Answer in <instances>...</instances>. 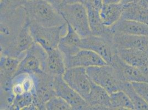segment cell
Wrapping results in <instances>:
<instances>
[{
  "label": "cell",
  "mask_w": 148,
  "mask_h": 110,
  "mask_svg": "<svg viewBox=\"0 0 148 110\" xmlns=\"http://www.w3.org/2000/svg\"><path fill=\"white\" fill-rule=\"evenodd\" d=\"M140 2H141L143 4L145 5H148V0H142L140 1Z\"/></svg>",
  "instance_id": "obj_34"
},
{
  "label": "cell",
  "mask_w": 148,
  "mask_h": 110,
  "mask_svg": "<svg viewBox=\"0 0 148 110\" xmlns=\"http://www.w3.org/2000/svg\"><path fill=\"white\" fill-rule=\"evenodd\" d=\"M35 74L36 86L33 93V104L36 110H45V104L56 95L54 90L55 76L45 72Z\"/></svg>",
  "instance_id": "obj_7"
},
{
  "label": "cell",
  "mask_w": 148,
  "mask_h": 110,
  "mask_svg": "<svg viewBox=\"0 0 148 110\" xmlns=\"http://www.w3.org/2000/svg\"><path fill=\"white\" fill-rule=\"evenodd\" d=\"M113 40L116 48L138 49L146 52L148 47V37L145 36L115 34Z\"/></svg>",
  "instance_id": "obj_14"
},
{
  "label": "cell",
  "mask_w": 148,
  "mask_h": 110,
  "mask_svg": "<svg viewBox=\"0 0 148 110\" xmlns=\"http://www.w3.org/2000/svg\"><path fill=\"white\" fill-rule=\"evenodd\" d=\"M116 53L124 61L136 67L145 66L148 60L147 52L140 50L116 48Z\"/></svg>",
  "instance_id": "obj_18"
},
{
  "label": "cell",
  "mask_w": 148,
  "mask_h": 110,
  "mask_svg": "<svg viewBox=\"0 0 148 110\" xmlns=\"http://www.w3.org/2000/svg\"><path fill=\"white\" fill-rule=\"evenodd\" d=\"M83 4L85 6L91 7L99 11H101L103 5V0H84Z\"/></svg>",
  "instance_id": "obj_28"
},
{
  "label": "cell",
  "mask_w": 148,
  "mask_h": 110,
  "mask_svg": "<svg viewBox=\"0 0 148 110\" xmlns=\"http://www.w3.org/2000/svg\"><path fill=\"white\" fill-rule=\"evenodd\" d=\"M139 68L141 69L142 72L145 76L147 80V82L148 83V66L145 65V66H143L142 67Z\"/></svg>",
  "instance_id": "obj_32"
},
{
  "label": "cell",
  "mask_w": 148,
  "mask_h": 110,
  "mask_svg": "<svg viewBox=\"0 0 148 110\" xmlns=\"http://www.w3.org/2000/svg\"><path fill=\"white\" fill-rule=\"evenodd\" d=\"M121 18L132 20L148 24V7L141 2H132L123 5Z\"/></svg>",
  "instance_id": "obj_19"
},
{
  "label": "cell",
  "mask_w": 148,
  "mask_h": 110,
  "mask_svg": "<svg viewBox=\"0 0 148 110\" xmlns=\"http://www.w3.org/2000/svg\"><path fill=\"white\" fill-rule=\"evenodd\" d=\"M86 100L91 110H111L110 94L92 81L90 92Z\"/></svg>",
  "instance_id": "obj_12"
},
{
  "label": "cell",
  "mask_w": 148,
  "mask_h": 110,
  "mask_svg": "<svg viewBox=\"0 0 148 110\" xmlns=\"http://www.w3.org/2000/svg\"><path fill=\"white\" fill-rule=\"evenodd\" d=\"M114 34H129L148 37V24L132 20L121 18L111 27Z\"/></svg>",
  "instance_id": "obj_13"
},
{
  "label": "cell",
  "mask_w": 148,
  "mask_h": 110,
  "mask_svg": "<svg viewBox=\"0 0 148 110\" xmlns=\"http://www.w3.org/2000/svg\"><path fill=\"white\" fill-rule=\"evenodd\" d=\"M85 7L92 35L103 36L113 34L111 28L106 26L103 24L100 17V11L95 10L91 7Z\"/></svg>",
  "instance_id": "obj_21"
},
{
  "label": "cell",
  "mask_w": 148,
  "mask_h": 110,
  "mask_svg": "<svg viewBox=\"0 0 148 110\" xmlns=\"http://www.w3.org/2000/svg\"><path fill=\"white\" fill-rule=\"evenodd\" d=\"M123 5L122 3L103 5L100 11L103 24L111 28L122 18Z\"/></svg>",
  "instance_id": "obj_20"
},
{
  "label": "cell",
  "mask_w": 148,
  "mask_h": 110,
  "mask_svg": "<svg viewBox=\"0 0 148 110\" xmlns=\"http://www.w3.org/2000/svg\"><path fill=\"white\" fill-rule=\"evenodd\" d=\"M54 90L56 95L66 100L73 110H91L86 100L68 85L62 76H55Z\"/></svg>",
  "instance_id": "obj_9"
},
{
  "label": "cell",
  "mask_w": 148,
  "mask_h": 110,
  "mask_svg": "<svg viewBox=\"0 0 148 110\" xmlns=\"http://www.w3.org/2000/svg\"><path fill=\"white\" fill-rule=\"evenodd\" d=\"M66 69L64 56L58 48L47 51L45 72L54 76H62Z\"/></svg>",
  "instance_id": "obj_17"
},
{
  "label": "cell",
  "mask_w": 148,
  "mask_h": 110,
  "mask_svg": "<svg viewBox=\"0 0 148 110\" xmlns=\"http://www.w3.org/2000/svg\"><path fill=\"white\" fill-rule=\"evenodd\" d=\"M67 32L61 37L58 47L64 56L74 55L81 49V37L70 25L67 23Z\"/></svg>",
  "instance_id": "obj_15"
},
{
  "label": "cell",
  "mask_w": 148,
  "mask_h": 110,
  "mask_svg": "<svg viewBox=\"0 0 148 110\" xmlns=\"http://www.w3.org/2000/svg\"><path fill=\"white\" fill-rule=\"evenodd\" d=\"M86 72L91 81L103 88L110 94L121 90L122 81L110 65L87 68Z\"/></svg>",
  "instance_id": "obj_6"
},
{
  "label": "cell",
  "mask_w": 148,
  "mask_h": 110,
  "mask_svg": "<svg viewBox=\"0 0 148 110\" xmlns=\"http://www.w3.org/2000/svg\"><path fill=\"white\" fill-rule=\"evenodd\" d=\"M47 58V52L45 50L34 42L25 52L14 75L23 73L39 74L44 72Z\"/></svg>",
  "instance_id": "obj_5"
},
{
  "label": "cell",
  "mask_w": 148,
  "mask_h": 110,
  "mask_svg": "<svg viewBox=\"0 0 148 110\" xmlns=\"http://www.w3.org/2000/svg\"><path fill=\"white\" fill-rule=\"evenodd\" d=\"M67 31L66 23L62 25L51 27L30 23V31L34 41L40 45L47 52L58 48L61 37L66 33Z\"/></svg>",
  "instance_id": "obj_3"
},
{
  "label": "cell",
  "mask_w": 148,
  "mask_h": 110,
  "mask_svg": "<svg viewBox=\"0 0 148 110\" xmlns=\"http://www.w3.org/2000/svg\"><path fill=\"white\" fill-rule=\"evenodd\" d=\"M23 6L31 23L45 27L66 23L60 11L45 0H27Z\"/></svg>",
  "instance_id": "obj_1"
},
{
  "label": "cell",
  "mask_w": 148,
  "mask_h": 110,
  "mask_svg": "<svg viewBox=\"0 0 148 110\" xmlns=\"http://www.w3.org/2000/svg\"><path fill=\"white\" fill-rule=\"evenodd\" d=\"M113 35V34L103 36L91 35L81 38L80 49L92 51L99 55L108 65H111L116 54Z\"/></svg>",
  "instance_id": "obj_4"
},
{
  "label": "cell",
  "mask_w": 148,
  "mask_h": 110,
  "mask_svg": "<svg viewBox=\"0 0 148 110\" xmlns=\"http://www.w3.org/2000/svg\"><path fill=\"white\" fill-rule=\"evenodd\" d=\"M111 65L114 69L118 78L122 81L147 82V80L139 68L134 67L124 61L117 54L114 55Z\"/></svg>",
  "instance_id": "obj_11"
},
{
  "label": "cell",
  "mask_w": 148,
  "mask_h": 110,
  "mask_svg": "<svg viewBox=\"0 0 148 110\" xmlns=\"http://www.w3.org/2000/svg\"><path fill=\"white\" fill-rule=\"evenodd\" d=\"M146 52H147V54L148 55V48H147V51H146Z\"/></svg>",
  "instance_id": "obj_36"
},
{
  "label": "cell",
  "mask_w": 148,
  "mask_h": 110,
  "mask_svg": "<svg viewBox=\"0 0 148 110\" xmlns=\"http://www.w3.org/2000/svg\"><path fill=\"white\" fill-rule=\"evenodd\" d=\"M133 2H134V0H122L121 3L123 5H127V4H128V3Z\"/></svg>",
  "instance_id": "obj_33"
},
{
  "label": "cell",
  "mask_w": 148,
  "mask_h": 110,
  "mask_svg": "<svg viewBox=\"0 0 148 110\" xmlns=\"http://www.w3.org/2000/svg\"><path fill=\"white\" fill-rule=\"evenodd\" d=\"M110 98L111 110H135L129 96L121 90L111 94Z\"/></svg>",
  "instance_id": "obj_23"
},
{
  "label": "cell",
  "mask_w": 148,
  "mask_h": 110,
  "mask_svg": "<svg viewBox=\"0 0 148 110\" xmlns=\"http://www.w3.org/2000/svg\"><path fill=\"white\" fill-rule=\"evenodd\" d=\"M33 102V95L32 93L16 95L13 100L12 110H36Z\"/></svg>",
  "instance_id": "obj_25"
},
{
  "label": "cell",
  "mask_w": 148,
  "mask_h": 110,
  "mask_svg": "<svg viewBox=\"0 0 148 110\" xmlns=\"http://www.w3.org/2000/svg\"><path fill=\"white\" fill-rule=\"evenodd\" d=\"M84 0H62V4H72L76 3H83Z\"/></svg>",
  "instance_id": "obj_30"
},
{
  "label": "cell",
  "mask_w": 148,
  "mask_h": 110,
  "mask_svg": "<svg viewBox=\"0 0 148 110\" xmlns=\"http://www.w3.org/2000/svg\"><path fill=\"white\" fill-rule=\"evenodd\" d=\"M122 0H103V5L121 3Z\"/></svg>",
  "instance_id": "obj_31"
},
{
  "label": "cell",
  "mask_w": 148,
  "mask_h": 110,
  "mask_svg": "<svg viewBox=\"0 0 148 110\" xmlns=\"http://www.w3.org/2000/svg\"><path fill=\"white\" fill-rule=\"evenodd\" d=\"M36 86L35 74L20 73L14 75L12 80L13 94L19 95L25 93H33Z\"/></svg>",
  "instance_id": "obj_16"
},
{
  "label": "cell",
  "mask_w": 148,
  "mask_h": 110,
  "mask_svg": "<svg viewBox=\"0 0 148 110\" xmlns=\"http://www.w3.org/2000/svg\"></svg>",
  "instance_id": "obj_38"
},
{
  "label": "cell",
  "mask_w": 148,
  "mask_h": 110,
  "mask_svg": "<svg viewBox=\"0 0 148 110\" xmlns=\"http://www.w3.org/2000/svg\"><path fill=\"white\" fill-rule=\"evenodd\" d=\"M146 65H147V66H148V61H147V64H146Z\"/></svg>",
  "instance_id": "obj_37"
},
{
  "label": "cell",
  "mask_w": 148,
  "mask_h": 110,
  "mask_svg": "<svg viewBox=\"0 0 148 110\" xmlns=\"http://www.w3.org/2000/svg\"><path fill=\"white\" fill-rule=\"evenodd\" d=\"M132 84L136 92H138L143 100L148 105V82H132Z\"/></svg>",
  "instance_id": "obj_27"
},
{
  "label": "cell",
  "mask_w": 148,
  "mask_h": 110,
  "mask_svg": "<svg viewBox=\"0 0 148 110\" xmlns=\"http://www.w3.org/2000/svg\"><path fill=\"white\" fill-rule=\"evenodd\" d=\"M121 90L123 91L130 98L136 110H148V105L136 92L132 83L122 81L121 85Z\"/></svg>",
  "instance_id": "obj_24"
},
{
  "label": "cell",
  "mask_w": 148,
  "mask_h": 110,
  "mask_svg": "<svg viewBox=\"0 0 148 110\" xmlns=\"http://www.w3.org/2000/svg\"><path fill=\"white\" fill-rule=\"evenodd\" d=\"M45 110H70L73 108L64 98L55 95L45 104Z\"/></svg>",
  "instance_id": "obj_26"
},
{
  "label": "cell",
  "mask_w": 148,
  "mask_h": 110,
  "mask_svg": "<svg viewBox=\"0 0 148 110\" xmlns=\"http://www.w3.org/2000/svg\"><path fill=\"white\" fill-rule=\"evenodd\" d=\"M21 60L17 57L1 54V78L13 79L17 72Z\"/></svg>",
  "instance_id": "obj_22"
},
{
  "label": "cell",
  "mask_w": 148,
  "mask_h": 110,
  "mask_svg": "<svg viewBox=\"0 0 148 110\" xmlns=\"http://www.w3.org/2000/svg\"><path fill=\"white\" fill-rule=\"evenodd\" d=\"M66 68H87L108 65L104 60L95 52L86 49H80L75 54L64 56Z\"/></svg>",
  "instance_id": "obj_10"
},
{
  "label": "cell",
  "mask_w": 148,
  "mask_h": 110,
  "mask_svg": "<svg viewBox=\"0 0 148 110\" xmlns=\"http://www.w3.org/2000/svg\"><path fill=\"white\" fill-rule=\"evenodd\" d=\"M140 1H142V0H134V2H140Z\"/></svg>",
  "instance_id": "obj_35"
},
{
  "label": "cell",
  "mask_w": 148,
  "mask_h": 110,
  "mask_svg": "<svg viewBox=\"0 0 148 110\" xmlns=\"http://www.w3.org/2000/svg\"><path fill=\"white\" fill-rule=\"evenodd\" d=\"M59 11L66 23L70 25L81 38L92 35L86 8L83 3L62 4Z\"/></svg>",
  "instance_id": "obj_2"
},
{
  "label": "cell",
  "mask_w": 148,
  "mask_h": 110,
  "mask_svg": "<svg viewBox=\"0 0 148 110\" xmlns=\"http://www.w3.org/2000/svg\"><path fill=\"white\" fill-rule=\"evenodd\" d=\"M45 1L49 2L58 10H59L60 7L62 6V0H45Z\"/></svg>",
  "instance_id": "obj_29"
},
{
  "label": "cell",
  "mask_w": 148,
  "mask_h": 110,
  "mask_svg": "<svg viewBox=\"0 0 148 110\" xmlns=\"http://www.w3.org/2000/svg\"><path fill=\"white\" fill-rule=\"evenodd\" d=\"M62 77L69 86L86 100L90 92L91 84V80L87 73L86 68H66Z\"/></svg>",
  "instance_id": "obj_8"
}]
</instances>
